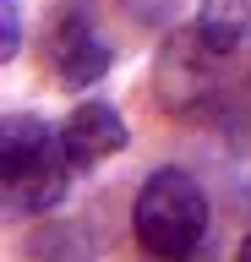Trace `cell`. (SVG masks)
I'll return each instance as SVG.
<instances>
[{
  "label": "cell",
  "mask_w": 251,
  "mask_h": 262,
  "mask_svg": "<svg viewBox=\"0 0 251 262\" xmlns=\"http://www.w3.org/2000/svg\"><path fill=\"white\" fill-rule=\"evenodd\" d=\"M60 137H66V147H71V164L87 169V164H99V159H109V153L126 147V120H120L109 104L87 98V104H77V110L66 115Z\"/></svg>",
  "instance_id": "4"
},
{
  "label": "cell",
  "mask_w": 251,
  "mask_h": 262,
  "mask_svg": "<svg viewBox=\"0 0 251 262\" xmlns=\"http://www.w3.org/2000/svg\"><path fill=\"white\" fill-rule=\"evenodd\" d=\"M208 235V202L186 169H158L136 191V241L153 257H191Z\"/></svg>",
  "instance_id": "2"
},
{
  "label": "cell",
  "mask_w": 251,
  "mask_h": 262,
  "mask_svg": "<svg viewBox=\"0 0 251 262\" xmlns=\"http://www.w3.org/2000/svg\"><path fill=\"white\" fill-rule=\"evenodd\" d=\"M50 60H55V71H60L66 88H93V82L109 71V44L99 38L93 16L71 6L50 28Z\"/></svg>",
  "instance_id": "3"
},
{
  "label": "cell",
  "mask_w": 251,
  "mask_h": 262,
  "mask_svg": "<svg viewBox=\"0 0 251 262\" xmlns=\"http://www.w3.org/2000/svg\"><path fill=\"white\" fill-rule=\"evenodd\" d=\"M0 11H6V55H17V0H6Z\"/></svg>",
  "instance_id": "6"
},
{
  "label": "cell",
  "mask_w": 251,
  "mask_h": 262,
  "mask_svg": "<svg viewBox=\"0 0 251 262\" xmlns=\"http://www.w3.org/2000/svg\"><path fill=\"white\" fill-rule=\"evenodd\" d=\"M71 147L55 126H44L38 115H6L0 126V186L6 202L22 213H44L66 196L71 180Z\"/></svg>",
  "instance_id": "1"
},
{
  "label": "cell",
  "mask_w": 251,
  "mask_h": 262,
  "mask_svg": "<svg viewBox=\"0 0 251 262\" xmlns=\"http://www.w3.org/2000/svg\"><path fill=\"white\" fill-rule=\"evenodd\" d=\"M240 257H246V262H251V241H246V246H240Z\"/></svg>",
  "instance_id": "7"
},
{
  "label": "cell",
  "mask_w": 251,
  "mask_h": 262,
  "mask_svg": "<svg viewBox=\"0 0 251 262\" xmlns=\"http://www.w3.org/2000/svg\"><path fill=\"white\" fill-rule=\"evenodd\" d=\"M251 38V0H202L197 6V44L208 55H230Z\"/></svg>",
  "instance_id": "5"
}]
</instances>
